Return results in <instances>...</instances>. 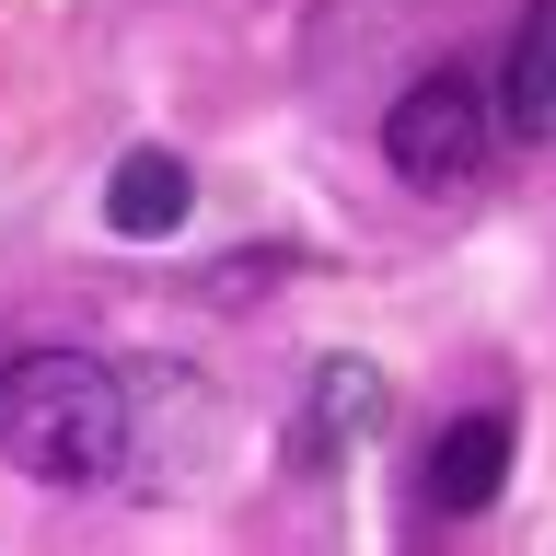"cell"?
<instances>
[{
  "mask_svg": "<svg viewBox=\"0 0 556 556\" xmlns=\"http://www.w3.org/2000/svg\"><path fill=\"white\" fill-rule=\"evenodd\" d=\"M498 476H510V417H452L441 441H429V510H486L498 498Z\"/></svg>",
  "mask_w": 556,
  "mask_h": 556,
  "instance_id": "obj_3",
  "label": "cell"
},
{
  "mask_svg": "<svg viewBox=\"0 0 556 556\" xmlns=\"http://www.w3.org/2000/svg\"><path fill=\"white\" fill-rule=\"evenodd\" d=\"M186 198H198V186H186V163H174V151H128V163H116V186H104V220H116L128 243H151V232H174V220H186Z\"/></svg>",
  "mask_w": 556,
  "mask_h": 556,
  "instance_id": "obj_4",
  "label": "cell"
},
{
  "mask_svg": "<svg viewBox=\"0 0 556 556\" xmlns=\"http://www.w3.org/2000/svg\"><path fill=\"white\" fill-rule=\"evenodd\" d=\"M498 128H510V116L486 104V81L441 59V70H417L406 93H394V116H382V163L441 198V186H464V174L498 151Z\"/></svg>",
  "mask_w": 556,
  "mask_h": 556,
  "instance_id": "obj_2",
  "label": "cell"
},
{
  "mask_svg": "<svg viewBox=\"0 0 556 556\" xmlns=\"http://www.w3.org/2000/svg\"><path fill=\"white\" fill-rule=\"evenodd\" d=\"M498 116L521 139H556V0H533V24L510 35V81H498Z\"/></svg>",
  "mask_w": 556,
  "mask_h": 556,
  "instance_id": "obj_5",
  "label": "cell"
},
{
  "mask_svg": "<svg viewBox=\"0 0 556 556\" xmlns=\"http://www.w3.org/2000/svg\"><path fill=\"white\" fill-rule=\"evenodd\" d=\"M0 441L24 452L47 486H104L139 441V406H128V371H104L81 348H35L0 371Z\"/></svg>",
  "mask_w": 556,
  "mask_h": 556,
  "instance_id": "obj_1",
  "label": "cell"
},
{
  "mask_svg": "<svg viewBox=\"0 0 556 556\" xmlns=\"http://www.w3.org/2000/svg\"><path fill=\"white\" fill-rule=\"evenodd\" d=\"M382 429V371L371 359H325L313 371V452L325 441H371Z\"/></svg>",
  "mask_w": 556,
  "mask_h": 556,
  "instance_id": "obj_6",
  "label": "cell"
}]
</instances>
